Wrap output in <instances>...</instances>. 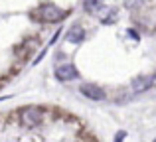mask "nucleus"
<instances>
[{"label":"nucleus","instance_id":"f257e3e1","mask_svg":"<svg viewBox=\"0 0 156 142\" xmlns=\"http://www.w3.org/2000/svg\"><path fill=\"white\" fill-rule=\"evenodd\" d=\"M18 116H20L22 126L34 128V126H38V124L44 120L46 113H44V109H40V107H26V109H22V111H20Z\"/></svg>","mask_w":156,"mask_h":142},{"label":"nucleus","instance_id":"f03ea898","mask_svg":"<svg viewBox=\"0 0 156 142\" xmlns=\"http://www.w3.org/2000/svg\"><path fill=\"white\" fill-rule=\"evenodd\" d=\"M36 16H38L42 22H59L61 18H65V10L53 6V4H46V6H42L36 12Z\"/></svg>","mask_w":156,"mask_h":142},{"label":"nucleus","instance_id":"7ed1b4c3","mask_svg":"<svg viewBox=\"0 0 156 142\" xmlns=\"http://www.w3.org/2000/svg\"><path fill=\"white\" fill-rule=\"evenodd\" d=\"M79 91H81V95H85L87 99H91V101H103L105 99V91H103V89L97 87V85H91V83L81 85Z\"/></svg>","mask_w":156,"mask_h":142},{"label":"nucleus","instance_id":"20e7f679","mask_svg":"<svg viewBox=\"0 0 156 142\" xmlns=\"http://www.w3.org/2000/svg\"><path fill=\"white\" fill-rule=\"evenodd\" d=\"M154 85V75H138L133 79V91L134 93H142L146 89H150Z\"/></svg>","mask_w":156,"mask_h":142},{"label":"nucleus","instance_id":"39448f33","mask_svg":"<svg viewBox=\"0 0 156 142\" xmlns=\"http://www.w3.org/2000/svg\"><path fill=\"white\" fill-rule=\"evenodd\" d=\"M55 77L59 81H73V79L79 77V71H77L73 65H59L55 69Z\"/></svg>","mask_w":156,"mask_h":142},{"label":"nucleus","instance_id":"423d86ee","mask_svg":"<svg viewBox=\"0 0 156 142\" xmlns=\"http://www.w3.org/2000/svg\"><path fill=\"white\" fill-rule=\"evenodd\" d=\"M65 38H67V42H71V43H79L81 40L85 38V30L81 26H73V28H69V30H67Z\"/></svg>","mask_w":156,"mask_h":142},{"label":"nucleus","instance_id":"0eeeda50","mask_svg":"<svg viewBox=\"0 0 156 142\" xmlns=\"http://www.w3.org/2000/svg\"><path fill=\"white\" fill-rule=\"evenodd\" d=\"M103 8V0H85V10L87 12H99Z\"/></svg>","mask_w":156,"mask_h":142},{"label":"nucleus","instance_id":"6e6552de","mask_svg":"<svg viewBox=\"0 0 156 142\" xmlns=\"http://www.w3.org/2000/svg\"><path fill=\"white\" fill-rule=\"evenodd\" d=\"M125 4H126V8H138L142 4V0H125Z\"/></svg>","mask_w":156,"mask_h":142},{"label":"nucleus","instance_id":"1a4fd4ad","mask_svg":"<svg viewBox=\"0 0 156 142\" xmlns=\"http://www.w3.org/2000/svg\"><path fill=\"white\" fill-rule=\"evenodd\" d=\"M122 138H125V132H119V134H117V142H122Z\"/></svg>","mask_w":156,"mask_h":142},{"label":"nucleus","instance_id":"9d476101","mask_svg":"<svg viewBox=\"0 0 156 142\" xmlns=\"http://www.w3.org/2000/svg\"><path fill=\"white\" fill-rule=\"evenodd\" d=\"M154 85H156V73H154Z\"/></svg>","mask_w":156,"mask_h":142},{"label":"nucleus","instance_id":"9b49d317","mask_svg":"<svg viewBox=\"0 0 156 142\" xmlns=\"http://www.w3.org/2000/svg\"><path fill=\"white\" fill-rule=\"evenodd\" d=\"M154 142H156V140H154Z\"/></svg>","mask_w":156,"mask_h":142}]
</instances>
